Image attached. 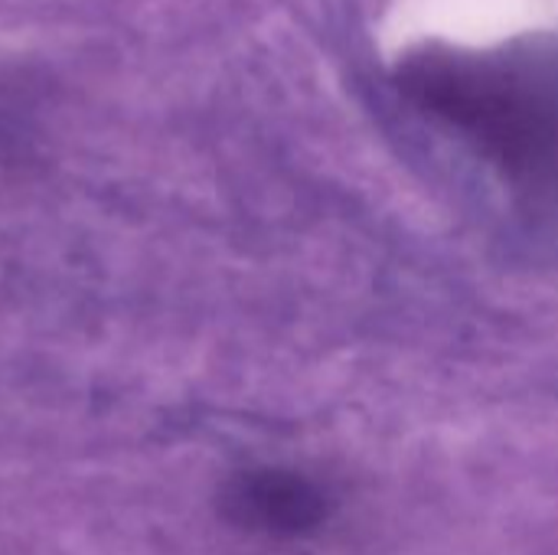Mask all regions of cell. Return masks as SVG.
Returning a JSON list of instances; mask_svg holds the SVG:
<instances>
[{"label": "cell", "instance_id": "6da1fadb", "mask_svg": "<svg viewBox=\"0 0 558 555\" xmlns=\"http://www.w3.org/2000/svg\"><path fill=\"white\" fill-rule=\"evenodd\" d=\"M402 85L530 206L558 216V43L432 49L405 65Z\"/></svg>", "mask_w": 558, "mask_h": 555}, {"label": "cell", "instance_id": "7a4b0ae2", "mask_svg": "<svg viewBox=\"0 0 558 555\" xmlns=\"http://www.w3.org/2000/svg\"><path fill=\"white\" fill-rule=\"evenodd\" d=\"M222 507L235 527L275 540L311 536L330 517L327 491L314 478L284 468H252L235 474L226 484Z\"/></svg>", "mask_w": 558, "mask_h": 555}]
</instances>
